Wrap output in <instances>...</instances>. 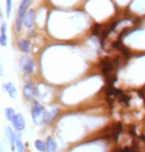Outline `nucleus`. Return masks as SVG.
Instances as JSON below:
<instances>
[{
    "label": "nucleus",
    "instance_id": "9d476101",
    "mask_svg": "<svg viewBox=\"0 0 145 152\" xmlns=\"http://www.w3.org/2000/svg\"><path fill=\"white\" fill-rule=\"evenodd\" d=\"M0 44L2 47H5L7 45V35H6V24L5 22H2L1 25V35H0Z\"/></svg>",
    "mask_w": 145,
    "mask_h": 152
},
{
    "label": "nucleus",
    "instance_id": "39448f33",
    "mask_svg": "<svg viewBox=\"0 0 145 152\" xmlns=\"http://www.w3.org/2000/svg\"><path fill=\"white\" fill-rule=\"evenodd\" d=\"M5 134H6L8 141L12 146V150L14 151V148L16 146V133L12 130V128L7 126V127H5Z\"/></svg>",
    "mask_w": 145,
    "mask_h": 152
},
{
    "label": "nucleus",
    "instance_id": "9b49d317",
    "mask_svg": "<svg viewBox=\"0 0 145 152\" xmlns=\"http://www.w3.org/2000/svg\"><path fill=\"white\" fill-rule=\"evenodd\" d=\"M54 118V113H50V111L48 110H45L44 113V115H43V123L46 125H49L51 122H52V120Z\"/></svg>",
    "mask_w": 145,
    "mask_h": 152
},
{
    "label": "nucleus",
    "instance_id": "ddd939ff",
    "mask_svg": "<svg viewBox=\"0 0 145 152\" xmlns=\"http://www.w3.org/2000/svg\"><path fill=\"white\" fill-rule=\"evenodd\" d=\"M31 62V59L28 57L27 55H25L22 57L21 59H20V63H19V65H20V69H21L22 71H24L25 70V68L27 67L28 64Z\"/></svg>",
    "mask_w": 145,
    "mask_h": 152
},
{
    "label": "nucleus",
    "instance_id": "20e7f679",
    "mask_svg": "<svg viewBox=\"0 0 145 152\" xmlns=\"http://www.w3.org/2000/svg\"><path fill=\"white\" fill-rule=\"evenodd\" d=\"M23 96L26 99H32V97L35 96L36 94V88L33 84H27L26 86H24L23 88Z\"/></svg>",
    "mask_w": 145,
    "mask_h": 152
},
{
    "label": "nucleus",
    "instance_id": "f257e3e1",
    "mask_svg": "<svg viewBox=\"0 0 145 152\" xmlns=\"http://www.w3.org/2000/svg\"><path fill=\"white\" fill-rule=\"evenodd\" d=\"M31 3V0H22L21 4L18 9V16H17L16 22H15V28L17 32H20L22 30V25H23L25 15L27 14V9Z\"/></svg>",
    "mask_w": 145,
    "mask_h": 152
},
{
    "label": "nucleus",
    "instance_id": "2eb2a0df",
    "mask_svg": "<svg viewBox=\"0 0 145 152\" xmlns=\"http://www.w3.org/2000/svg\"><path fill=\"white\" fill-rule=\"evenodd\" d=\"M5 116H6V119L8 121L12 122L14 116H15V111H14L12 107H7L6 110H5Z\"/></svg>",
    "mask_w": 145,
    "mask_h": 152
},
{
    "label": "nucleus",
    "instance_id": "dca6fc26",
    "mask_svg": "<svg viewBox=\"0 0 145 152\" xmlns=\"http://www.w3.org/2000/svg\"><path fill=\"white\" fill-rule=\"evenodd\" d=\"M12 11V0H6V16L9 18Z\"/></svg>",
    "mask_w": 145,
    "mask_h": 152
},
{
    "label": "nucleus",
    "instance_id": "1a4fd4ad",
    "mask_svg": "<svg viewBox=\"0 0 145 152\" xmlns=\"http://www.w3.org/2000/svg\"><path fill=\"white\" fill-rule=\"evenodd\" d=\"M57 143L52 136L47 137L46 139V152H56Z\"/></svg>",
    "mask_w": 145,
    "mask_h": 152
},
{
    "label": "nucleus",
    "instance_id": "7ed1b4c3",
    "mask_svg": "<svg viewBox=\"0 0 145 152\" xmlns=\"http://www.w3.org/2000/svg\"><path fill=\"white\" fill-rule=\"evenodd\" d=\"M12 125L14 127V129L17 131H22L24 130L25 125H26V121H25L24 116L21 113H17L15 114L14 118L12 120Z\"/></svg>",
    "mask_w": 145,
    "mask_h": 152
},
{
    "label": "nucleus",
    "instance_id": "0eeeda50",
    "mask_svg": "<svg viewBox=\"0 0 145 152\" xmlns=\"http://www.w3.org/2000/svg\"><path fill=\"white\" fill-rule=\"evenodd\" d=\"M18 48L22 53L28 54L30 52V42L28 40L21 39L18 41Z\"/></svg>",
    "mask_w": 145,
    "mask_h": 152
},
{
    "label": "nucleus",
    "instance_id": "f03ea898",
    "mask_svg": "<svg viewBox=\"0 0 145 152\" xmlns=\"http://www.w3.org/2000/svg\"><path fill=\"white\" fill-rule=\"evenodd\" d=\"M45 113L44 107L39 102H34L32 108H31V114H32L33 121L36 125H41L43 123V115Z\"/></svg>",
    "mask_w": 145,
    "mask_h": 152
},
{
    "label": "nucleus",
    "instance_id": "6e6552de",
    "mask_svg": "<svg viewBox=\"0 0 145 152\" xmlns=\"http://www.w3.org/2000/svg\"><path fill=\"white\" fill-rule=\"evenodd\" d=\"M24 24L27 28H32L34 24V10L31 9L27 12L24 18Z\"/></svg>",
    "mask_w": 145,
    "mask_h": 152
},
{
    "label": "nucleus",
    "instance_id": "f8f14e48",
    "mask_svg": "<svg viewBox=\"0 0 145 152\" xmlns=\"http://www.w3.org/2000/svg\"><path fill=\"white\" fill-rule=\"evenodd\" d=\"M34 145H35L36 149L39 152H46V142L42 141V140H40V139H37L35 140Z\"/></svg>",
    "mask_w": 145,
    "mask_h": 152
},
{
    "label": "nucleus",
    "instance_id": "423d86ee",
    "mask_svg": "<svg viewBox=\"0 0 145 152\" xmlns=\"http://www.w3.org/2000/svg\"><path fill=\"white\" fill-rule=\"evenodd\" d=\"M3 88L11 99H16L17 97V90H16L15 86L13 85V83H6V84H3Z\"/></svg>",
    "mask_w": 145,
    "mask_h": 152
},
{
    "label": "nucleus",
    "instance_id": "4468645a",
    "mask_svg": "<svg viewBox=\"0 0 145 152\" xmlns=\"http://www.w3.org/2000/svg\"><path fill=\"white\" fill-rule=\"evenodd\" d=\"M16 149L18 152H26L25 146L23 144V142L21 141V138H20L18 134H16Z\"/></svg>",
    "mask_w": 145,
    "mask_h": 152
}]
</instances>
